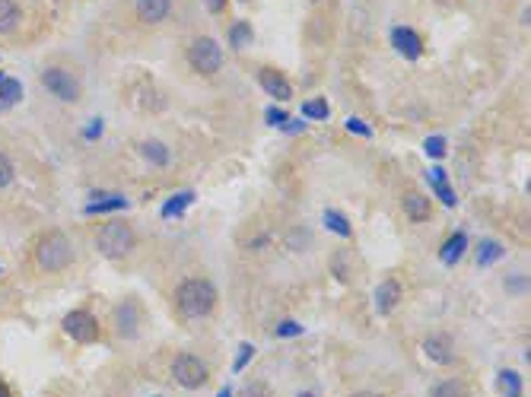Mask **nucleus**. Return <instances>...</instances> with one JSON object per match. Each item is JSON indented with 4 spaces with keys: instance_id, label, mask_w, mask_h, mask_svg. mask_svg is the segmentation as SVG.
I'll list each match as a JSON object with an SVG mask.
<instances>
[{
    "instance_id": "obj_16",
    "label": "nucleus",
    "mask_w": 531,
    "mask_h": 397,
    "mask_svg": "<svg viewBox=\"0 0 531 397\" xmlns=\"http://www.w3.org/2000/svg\"><path fill=\"white\" fill-rule=\"evenodd\" d=\"M404 210L411 219H427L429 216V200L423 197V194H404Z\"/></svg>"
},
{
    "instance_id": "obj_6",
    "label": "nucleus",
    "mask_w": 531,
    "mask_h": 397,
    "mask_svg": "<svg viewBox=\"0 0 531 397\" xmlns=\"http://www.w3.org/2000/svg\"><path fill=\"white\" fill-rule=\"evenodd\" d=\"M172 375H175V382H179L181 388L194 391V388H200V384L207 382V365L200 363L198 356H191V353H181V356L175 359V365H172Z\"/></svg>"
},
{
    "instance_id": "obj_22",
    "label": "nucleus",
    "mask_w": 531,
    "mask_h": 397,
    "mask_svg": "<svg viewBox=\"0 0 531 397\" xmlns=\"http://www.w3.org/2000/svg\"><path fill=\"white\" fill-rule=\"evenodd\" d=\"M191 200H194V191H181V194H175V197L172 200H169V204L166 207H163V216H181V213H185V207L188 204H191Z\"/></svg>"
},
{
    "instance_id": "obj_9",
    "label": "nucleus",
    "mask_w": 531,
    "mask_h": 397,
    "mask_svg": "<svg viewBox=\"0 0 531 397\" xmlns=\"http://www.w3.org/2000/svg\"><path fill=\"white\" fill-rule=\"evenodd\" d=\"M423 353H427L433 363L446 365V363H452V340H448L446 334H429L427 340H423Z\"/></svg>"
},
{
    "instance_id": "obj_18",
    "label": "nucleus",
    "mask_w": 531,
    "mask_h": 397,
    "mask_svg": "<svg viewBox=\"0 0 531 397\" xmlns=\"http://www.w3.org/2000/svg\"><path fill=\"white\" fill-rule=\"evenodd\" d=\"M497 388L503 391L506 397H522V378H518L512 369H503L497 375Z\"/></svg>"
},
{
    "instance_id": "obj_31",
    "label": "nucleus",
    "mask_w": 531,
    "mask_h": 397,
    "mask_svg": "<svg viewBox=\"0 0 531 397\" xmlns=\"http://www.w3.org/2000/svg\"><path fill=\"white\" fill-rule=\"evenodd\" d=\"M423 150H427L429 156H436V159H439L442 153H446V140H442V137H429L427 144H423Z\"/></svg>"
},
{
    "instance_id": "obj_24",
    "label": "nucleus",
    "mask_w": 531,
    "mask_h": 397,
    "mask_svg": "<svg viewBox=\"0 0 531 397\" xmlns=\"http://www.w3.org/2000/svg\"><path fill=\"white\" fill-rule=\"evenodd\" d=\"M229 41H233V48H245V45H251V26L249 22H235L233 32H229Z\"/></svg>"
},
{
    "instance_id": "obj_33",
    "label": "nucleus",
    "mask_w": 531,
    "mask_h": 397,
    "mask_svg": "<svg viewBox=\"0 0 531 397\" xmlns=\"http://www.w3.org/2000/svg\"><path fill=\"white\" fill-rule=\"evenodd\" d=\"M347 127H350L353 134H363V137H366V134H369V130L363 127V121H357V118H353V121H347Z\"/></svg>"
},
{
    "instance_id": "obj_4",
    "label": "nucleus",
    "mask_w": 531,
    "mask_h": 397,
    "mask_svg": "<svg viewBox=\"0 0 531 397\" xmlns=\"http://www.w3.org/2000/svg\"><path fill=\"white\" fill-rule=\"evenodd\" d=\"M188 61H191V67L198 70V74H216V70L223 67V51L214 39L200 35V39L191 41V48H188Z\"/></svg>"
},
{
    "instance_id": "obj_28",
    "label": "nucleus",
    "mask_w": 531,
    "mask_h": 397,
    "mask_svg": "<svg viewBox=\"0 0 531 397\" xmlns=\"http://www.w3.org/2000/svg\"><path fill=\"white\" fill-rule=\"evenodd\" d=\"M239 397H274V391H270L268 384H261V382H258V384H249V388L242 391Z\"/></svg>"
},
{
    "instance_id": "obj_26",
    "label": "nucleus",
    "mask_w": 531,
    "mask_h": 397,
    "mask_svg": "<svg viewBox=\"0 0 531 397\" xmlns=\"http://www.w3.org/2000/svg\"><path fill=\"white\" fill-rule=\"evenodd\" d=\"M324 223H328V226H331L338 235H350V223H347V219L340 216L338 210H328V213H324Z\"/></svg>"
},
{
    "instance_id": "obj_15",
    "label": "nucleus",
    "mask_w": 531,
    "mask_h": 397,
    "mask_svg": "<svg viewBox=\"0 0 531 397\" xmlns=\"http://www.w3.org/2000/svg\"><path fill=\"white\" fill-rule=\"evenodd\" d=\"M140 156L150 159L153 165L169 162V150H166V144H159V140H144V144H140Z\"/></svg>"
},
{
    "instance_id": "obj_29",
    "label": "nucleus",
    "mask_w": 531,
    "mask_h": 397,
    "mask_svg": "<svg viewBox=\"0 0 531 397\" xmlns=\"http://www.w3.org/2000/svg\"><path fill=\"white\" fill-rule=\"evenodd\" d=\"M10 179H13V162H10V159L0 153V188L10 185Z\"/></svg>"
},
{
    "instance_id": "obj_1",
    "label": "nucleus",
    "mask_w": 531,
    "mask_h": 397,
    "mask_svg": "<svg viewBox=\"0 0 531 397\" xmlns=\"http://www.w3.org/2000/svg\"><path fill=\"white\" fill-rule=\"evenodd\" d=\"M175 305H179V312L185 318H204V315H210V312H214V305H216L214 283L200 280V277L185 280L179 286V293H175Z\"/></svg>"
},
{
    "instance_id": "obj_13",
    "label": "nucleus",
    "mask_w": 531,
    "mask_h": 397,
    "mask_svg": "<svg viewBox=\"0 0 531 397\" xmlns=\"http://www.w3.org/2000/svg\"><path fill=\"white\" fill-rule=\"evenodd\" d=\"M172 0H137V13L144 22H163L169 16Z\"/></svg>"
},
{
    "instance_id": "obj_23",
    "label": "nucleus",
    "mask_w": 531,
    "mask_h": 397,
    "mask_svg": "<svg viewBox=\"0 0 531 397\" xmlns=\"http://www.w3.org/2000/svg\"><path fill=\"white\" fill-rule=\"evenodd\" d=\"M121 207H127V200L121 197V194H109V197H102V200H92V204L86 207V213H105V210H121Z\"/></svg>"
},
{
    "instance_id": "obj_3",
    "label": "nucleus",
    "mask_w": 531,
    "mask_h": 397,
    "mask_svg": "<svg viewBox=\"0 0 531 397\" xmlns=\"http://www.w3.org/2000/svg\"><path fill=\"white\" fill-rule=\"evenodd\" d=\"M96 245L105 258H125L134 248V229L127 226V223H105V226L99 229Z\"/></svg>"
},
{
    "instance_id": "obj_20",
    "label": "nucleus",
    "mask_w": 531,
    "mask_h": 397,
    "mask_svg": "<svg viewBox=\"0 0 531 397\" xmlns=\"http://www.w3.org/2000/svg\"><path fill=\"white\" fill-rule=\"evenodd\" d=\"M499 258H503V245L499 242H481V248H477V264L481 267H490Z\"/></svg>"
},
{
    "instance_id": "obj_30",
    "label": "nucleus",
    "mask_w": 531,
    "mask_h": 397,
    "mask_svg": "<svg viewBox=\"0 0 531 397\" xmlns=\"http://www.w3.org/2000/svg\"><path fill=\"white\" fill-rule=\"evenodd\" d=\"M251 356H255V347H251V343H242V347H239V359H235L233 369H235V372H242V365L249 363Z\"/></svg>"
},
{
    "instance_id": "obj_7",
    "label": "nucleus",
    "mask_w": 531,
    "mask_h": 397,
    "mask_svg": "<svg viewBox=\"0 0 531 397\" xmlns=\"http://www.w3.org/2000/svg\"><path fill=\"white\" fill-rule=\"evenodd\" d=\"M64 330H67V337H74L76 343L99 340V321L90 312H70V315L64 318Z\"/></svg>"
},
{
    "instance_id": "obj_38",
    "label": "nucleus",
    "mask_w": 531,
    "mask_h": 397,
    "mask_svg": "<svg viewBox=\"0 0 531 397\" xmlns=\"http://www.w3.org/2000/svg\"><path fill=\"white\" fill-rule=\"evenodd\" d=\"M220 397H229V391H223V394H220Z\"/></svg>"
},
{
    "instance_id": "obj_27",
    "label": "nucleus",
    "mask_w": 531,
    "mask_h": 397,
    "mask_svg": "<svg viewBox=\"0 0 531 397\" xmlns=\"http://www.w3.org/2000/svg\"><path fill=\"white\" fill-rule=\"evenodd\" d=\"M303 111H305V118H328V102L324 99H312V102H305L303 105Z\"/></svg>"
},
{
    "instance_id": "obj_10",
    "label": "nucleus",
    "mask_w": 531,
    "mask_h": 397,
    "mask_svg": "<svg viewBox=\"0 0 531 397\" xmlns=\"http://www.w3.org/2000/svg\"><path fill=\"white\" fill-rule=\"evenodd\" d=\"M261 86L270 99H277V102H287V99L293 96V86L283 80L277 70H261Z\"/></svg>"
},
{
    "instance_id": "obj_11",
    "label": "nucleus",
    "mask_w": 531,
    "mask_h": 397,
    "mask_svg": "<svg viewBox=\"0 0 531 397\" xmlns=\"http://www.w3.org/2000/svg\"><path fill=\"white\" fill-rule=\"evenodd\" d=\"M115 321H118V328H121V334L134 337V334H137V328H140L137 305H134V302H121V305H118V312H115Z\"/></svg>"
},
{
    "instance_id": "obj_36",
    "label": "nucleus",
    "mask_w": 531,
    "mask_h": 397,
    "mask_svg": "<svg viewBox=\"0 0 531 397\" xmlns=\"http://www.w3.org/2000/svg\"><path fill=\"white\" fill-rule=\"evenodd\" d=\"M350 397H379V394H373V391H357V394H350Z\"/></svg>"
},
{
    "instance_id": "obj_32",
    "label": "nucleus",
    "mask_w": 531,
    "mask_h": 397,
    "mask_svg": "<svg viewBox=\"0 0 531 397\" xmlns=\"http://www.w3.org/2000/svg\"><path fill=\"white\" fill-rule=\"evenodd\" d=\"M277 334H280V337H293V334H303V328H299L296 321H283L280 328H277Z\"/></svg>"
},
{
    "instance_id": "obj_8",
    "label": "nucleus",
    "mask_w": 531,
    "mask_h": 397,
    "mask_svg": "<svg viewBox=\"0 0 531 397\" xmlns=\"http://www.w3.org/2000/svg\"><path fill=\"white\" fill-rule=\"evenodd\" d=\"M392 45L407 57V61H417V57L423 55V41H420V35H417L414 29H404V26L394 29V32H392Z\"/></svg>"
},
{
    "instance_id": "obj_2",
    "label": "nucleus",
    "mask_w": 531,
    "mask_h": 397,
    "mask_svg": "<svg viewBox=\"0 0 531 397\" xmlns=\"http://www.w3.org/2000/svg\"><path fill=\"white\" fill-rule=\"evenodd\" d=\"M74 260V248L61 232H48L35 245V264L42 270H64Z\"/></svg>"
},
{
    "instance_id": "obj_37",
    "label": "nucleus",
    "mask_w": 531,
    "mask_h": 397,
    "mask_svg": "<svg viewBox=\"0 0 531 397\" xmlns=\"http://www.w3.org/2000/svg\"><path fill=\"white\" fill-rule=\"evenodd\" d=\"M0 397H10V391H7V384L0 382Z\"/></svg>"
},
{
    "instance_id": "obj_25",
    "label": "nucleus",
    "mask_w": 531,
    "mask_h": 397,
    "mask_svg": "<svg viewBox=\"0 0 531 397\" xmlns=\"http://www.w3.org/2000/svg\"><path fill=\"white\" fill-rule=\"evenodd\" d=\"M433 397H468V391H464L462 382H442V384H436Z\"/></svg>"
},
{
    "instance_id": "obj_39",
    "label": "nucleus",
    "mask_w": 531,
    "mask_h": 397,
    "mask_svg": "<svg viewBox=\"0 0 531 397\" xmlns=\"http://www.w3.org/2000/svg\"><path fill=\"white\" fill-rule=\"evenodd\" d=\"M0 80H4V76H0Z\"/></svg>"
},
{
    "instance_id": "obj_14",
    "label": "nucleus",
    "mask_w": 531,
    "mask_h": 397,
    "mask_svg": "<svg viewBox=\"0 0 531 397\" xmlns=\"http://www.w3.org/2000/svg\"><path fill=\"white\" fill-rule=\"evenodd\" d=\"M464 248H468V235L464 232H455L452 239L442 245V264H458L464 254Z\"/></svg>"
},
{
    "instance_id": "obj_12",
    "label": "nucleus",
    "mask_w": 531,
    "mask_h": 397,
    "mask_svg": "<svg viewBox=\"0 0 531 397\" xmlns=\"http://www.w3.org/2000/svg\"><path fill=\"white\" fill-rule=\"evenodd\" d=\"M401 302V286L398 280H385L379 289H375V308H379L382 315H388V312H394V305Z\"/></svg>"
},
{
    "instance_id": "obj_34",
    "label": "nucleus",
    "mask_w": 531,
    "mask_h": 397,
    "mask_svg": "<svg viewBox=\"0 0 531 397\" xmlns=\"http://www.w3.org/2000/svg\"><path fill=\"white\" fill-rule=\"evenodd\" d=\"M207 7H210V13H220V10L226 7V0H207Z\"/></svg>"
},
{
    "instance_id": "obj_35",
    "label": "nucleus",
    "mask_w": 531,
    "mask_h": 397,
    "mask_svg": "<svg viewBox=\"0 0 531 397\" xmlns=\"http://www.w3.org/2000/svg\"><path fill=\"white\" fill-rule=\"evenodd\" d=\"M268 121H287V115H283L280 109H270L268 111Z\"/></svg>"
},
{
    "instance_id": "obj_19",
    "label": "nucleus",
    "mask_w": 531,
    "mask_h": 397,
    "mask_svg": "<svg viewBox=\"0 0 531 397\" xmlns=\"http://www.w3.org/2000/svg\"><path fill=\"white\" fill-rule=\"evenodd\" d=\"M20 22V7L13 0H0V32H13Z\"/></svg>"
},
{
    "instance_id": "obj_5",
    "label": "nucleus",
    "mask_w": 531,
    "mask_h": 397,
    "mask_svg": "<svg viewBox=\"0 0 531 397\" xmlns=\"http://www.w3.org/2000/svg\"><path fill=\"white\" fill-rule=\"evenodd\" d=\"M42 83H45V90L55 92L61 102H76L80 99V80L64 67H48L42 74Z\"/></svg>"
},
{
    "instance_id": "obj_21",
    "label": "nucleus",
    "mask_w": 531,
    "mask_h": 397,
    "mask_svg": "<svg viewBox=\"0 0 531 397\" xmlns=\"http://www.w3.org/2000/svg\"><path fill=\"white\" fill-rule=\"evenodd\" d=\"M20 96H22V86L16 80H0V105L7 109V105H13V102H20Z\"/></svg>"
},
{
    "instance_id": "obj_17",
    "label": "nucleus",
    "mask_w": 531,
    "mask_h": 397,
    "mask_svg": "<svg viewBox=\"0 0 531 397\" xmlns=\"http://www.w3.org/2000/svg\"><path fill=\"white\" fill-rule=\"evenodd\" d=\"M429 181H433L436 194L442 197V204H446V207H455V204H458V200H455V191L446 185V172H442V169H429Z\"/></svg>"
}]
</instances>
